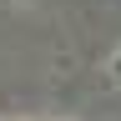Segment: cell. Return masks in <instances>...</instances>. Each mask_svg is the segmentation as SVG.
Wrapping results in <instances>:
<instances>
[{
    "label": "cell",
    "mask_w": 121,
    "mask_h": 121,
    "mask_svg": "<svg viewBox=\"0 0 121 121\" xmlns=\"http://www.w3.org/2000/svg\"><path fill=\"white\" fill-rule=\"evenodd\" d=\"M116 66H121V60H116Z\"/></svg>",
    "instance_id": "obj_1"
}]
</instances>
